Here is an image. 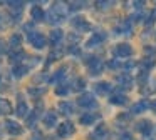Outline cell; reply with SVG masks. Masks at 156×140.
<instances>
[{
  "label": "cell",
  "instance_id": "cell-27",
  "mask_svg": "<svg viewBox=\"0 0 156 140\" xmlns=\"http://www.w3.org/2000/svg\"><path fill=\"white\" fill-rule=\"evenodd\" d=\"M67 92H69L67 87H57V88H55V93H57V95H67Z\"/></svg>",
  "mask_w": 156,
  "mask_h": 140
},
{
  "label": "cell",
  "instance_id": "cell-30",
  "mask_svg": "<svg viewBox=\"0 0 156 140\" xmlns=\"http://www.w3.org/2000/svg\"><path fill=\"white\" fill-rule=\"evenodd\" d=\"M119 140H133V137L129 135V133H122L121 138H119Z\"/></svg>",
  "mask_w": 156,
  "mask_h": 140
},
{
  "label": "cell",
  "instance_id": "cell-3",
  "mask_svg": "<svg viewBox=\"0 0 156 140\" xmlns=\"http://www.w3.org/2000/svg\"><path fill=\"white\" fill-rule=\"evenodd\" d=\"M114 53H116V57H119V58H128V57L133 55V48H131L129 43H119V45L114 48Z\"/></svg>",
  "mask_w": 156,
  "mask_h": 140
},
{
  "label": "cell",
  "instance_id": "cell-19",
  "mask_svg": "<svg viewBox=\"0 0 156 140\" xmlns=\"http://www.w3.org/2000/svg\"><path fill=\"white\" fill-rule=\"evenodd\" d=\"M148 107H149V103L146 102V100H143V102H139V103H136V105H133L131 112H133V113H139V112H143L144 108H148Z\"/></svg>",
  "mask_w": 156,
  "mask_h": 140
},
{
  "label": "cell",
  "instance_id": "cell-28",
  "mask_svg": "<svg viewBox=\"0 0 156 140\" xmlns=\"http://www.w3.org/2000/svg\"><path fill=\"white\" fill-rule=\"evenodd\" d=\"M29 92H30L32 95H42V93L45 92V88H30Z\"/></svg>",
  "mask_w": 156,
  "mask_h": 140
},
{
  "label": "cell",
  "instance_id": "cell-26",
  "mask_svg": "<svg viewBox=\"0 0 156 140\" xmlns=\"http://www.w3.org/2000/svg\"><path fill=\"white\" fill-rule=\"evenodd\" d=\"M118 80H119V83H122V85L126 83V87H131V77H129L128 73H126V75H121Z\"/></svg>",
  "mask_w": 156,
  "mask_h": 140
},
{
  "label": "cell",
  "instance_id": "cell-1",
  "mask_svg": "<svg viewBox=\"0 0 156 140\" xmlns=\"http://www.w3.org/2000/svg\"><path fill=\"white\" fill-rule=\"evenodd\" d=\"M64 15H66V8L62 7V3H54L51 7V12H49V17H51V22L52 23H61L64 20Z\"/></svg>",
  "mask_w": 156,
  "mask_h": 140
},
{
  "label": "cell",
  "instance_id": "cell-24",
  "mask_svg": "<svg viewBox=\"0 0 156 140\" xmlns=\"http://www.w3.org/2000/svg\"><path fill=\"white\" fill-rule=\"evenodd\" d=\"M25 73H27V67H24V65H19V67L14 68V75L15 77H22V75H25Z\"/></svg>",
  "mask_w": 156,
  "mask_h": 140
},
{
  "label": "cell",
  "instance_id": "cell-21",
  "mask_svg": "<svg viewBox=\"0 0 156 140\" xmlns=\"http://www.w3.org/2000/svg\"><path fill=\"white\" fill-rule=\"evenodd\" d=\"M109 102H111V103H116V105H124L128 100H126L124 95H112L111 98H109Z\"/></svg>",
  "mask_w": 156,
  "mask_h": 140
},
{
  "label": "cell",
  "instance_id": "cell-13",
  "mask_svg": "<svg viewBox=\"0 0 156 140\" xmlns=\"http://www.w3.org/2000/svg\"><path fill=\"white\" fill-rule=\"evenodd\" d=\"M55 123H57V115H55L54 112H47V113H45L44 125L45 127H52V125H55Z\"/></svg>",
  "mask_w": 156,
  "mask_h": 140
},
{
  "label": "cell",
  "instance_id": "cell-15",
  "mask_svg": "<svg viewBox=\"0 0 156 140\" xmlns=\"http://www.w3.org/2000/svg\"><path fill=\"white\" fill-rule=\"evenodd\" d=\"M72 25H74L76 28H79V32H81V30H89V28H91V25H89L84 18H81V17H77V18L72 22Z\"/></svg>",
  "mask_w": 156,
  "mask_h": 140
},
{
  "label": "cell",
  "instance_id": "cell-11",
  "mask_svg": "<svg viewBox=\"0 0 156 140\" xmlns=\"http://www.w3.org/2000/svg\"><path fill=\"white\" fill-rule=\"evenodd\" d=\"M9 113H12L10 102L5 98H0V115H9Z\"/></svg>",
  "mask_w": 156,
  "mask_h": 140
},
{
  "label": "cell",
  "instance_id": "cell-7",
  "mask_svg": "<svg viewBox=\"0 0 156 140\" xmlns=\"http://www.w3.org/2000/svg\"><path fill=\"white\" fill-rule=\"evenodd\" d=\"M5 128H7V132L12 133V135H20L22 133V127L19 125L17 122H12V120H7V122H5Z\"/></svg>",
  "mask_w": 156,
  "mask_h": 140
},
{
  "label": "cell",
  "instance_id": "cell-22",
  "mask_svg": "<svg viewBox=\"0 0 156 140\" xmlns=\"http://www.w3.org/2000/svg\"><path fill=\"white\" fill-rule=\"evenodd\" d=\"M20 43H22V37L19 35V33H15V35H12V38H10V47L12 48H19L20 47Z\"/></svg>",
  "mask_w": 156,
  "mask_h": 140
},
{
  "label": "cell",
  "instance_id": "cell-32",
  "mask_svg": "<svg viewBox=\"0 0 156 140\" xmlns=\"http://www.w3.org/2000/svg\"><path fill=\"white\" fill-rule=\"evenodd\" d=\"M151 107H153V108H156V102H154V103H151Z\"/></svg>",
  "mask_w": 156,
  "mask_h": 140
},
{
  "label": "cell",
  "instance_id": "cell-17",
  "mask_svg": "<svg viewBox=\"0 0 156 140\" xmlns=\"http://www.w3.org/2000/svg\"><path fill=\"white\" fill-rule=\"evenodd\" d=\"M111 83H108V82H101V83H96V92L98 93H108V92H111Z\"/></svg>",
  "mask_w": 156,
  "mask_h": 140
},
{
  "label": "cell",
  "instance_id": "cell-23",
  "mask_svg": "<svg viewBox=\"0 0 156 140\" xmlns=\"http://www.w3.org/2000/svg\"><path fill=\"white\" fill-rule=\"evenodd\" d=\"M22 58H25V53L22 52V50H19V52H15L10 55V62H20Z\"/></svg>",
  "mask_w": 156,
  "mask_h": 140
},
{
  "label": "cell",
  "instance_id": "cell-14",
  "mask_svg": "<svg viewBox=\"0 0 156 140\" xmlns=\"http://www.w3.org/2000/svg\"><path fill=\"white\" fill-rule=\"evenodd\" d=\"M30 15H32V18H34L35 22H41V20L44 18V10H42L39 5H35V7H32Z\"/></svg>",
  "mask_w": 156,
  "mask_h": 140
},
{
  "label": "cell",
  "instance_id": "cell-31",
  "mask_svg": "<svg viewBox=\"0 0 156 140\" xmlns=\"http://www.w3.org/2000/svg\"><path fill=\"white\" fill-rule=\"evenodd\" d=\"M5 52V45H4V40H0V55Z\"/></svg>",
  "mask_w": 156,
  "mask_h": 140
},
{
  "label": "cell",
  "instance_id": "cell-20",
  "mask_svg": "<svg viewBox=\"0 0 156 140\" xmlns=\"http://www.w3.org/2000/svg\"><path fill=\"white\" fill-rule=\"evenodd\" d=\"M62 37H64L62 30H52V32H51V42L52 43H57V42H61Z\"/></svg>",
  "mask_w": 156,
  "mask_h": 140
},
{
  "label": "cell",
  "instance_id": "cell-6",
  "mask_svg": "<svg viewBox=\"0 0 156 140\" xmlns=\"http://www.w3.org/2000/svg\"><path fill=\"white\" fill-rule=\"evenodd\" d=\"M72 133H74V127L69 122H64L57 127V135L59 137H69V135H72Z\"/></svg>",
  "mask_w": 156,
  "mask_h": 140
},
{
  "label": "cell",
  "instance_id": "cell-4",
  "mask_svg": "<svg viewBox=\"0 0 156 140\" xmlns=\"http://www.w3.org/2000/svg\"><path fill=\"white\" fill-rule=\"evenodd\" d=\"M79 105L84 108H92V107H98V102L92 97V93H84L82 97H79Z\"/></svg>",
  "mask_w": 156,
  "mask_h": 140
},
{
  "label": "cell",
  "instance_id": "cell-8",
  "mask_svg": "<svg viewBox=\"0 0 156 140\" xmlns=\"http://www.w3.org/2000/svg\"><path fill=\"white\" fill-rule=\"evenodd\" d=\"M136 128H138L143 135H149V133H151V130H153V125H151V122H149V120H141V122L136 125Z\"/></svg>",
  "mask_w": 156,
  "mask_h": 140
},
{
  "label": "cell",
  "instance_id": "cell-18",
  "mask_svg": "<svg viewBox=\"0 0 156 140\" xmlns=\"http://www.w3.org/2000/svg\"><path fill=\"white\" fill-rule=\"evenodd\" d=\"M59 110H61V113H64V115H71L74 110H72V105L69 102H61L59 103Z\"/></svg>",
  "mask_w": 156,
  "mask_h": 140
},
{
  "label": "cell",
  "instance_id": "cell-9",
  "mask_svg": "<svg viewBox=\"0 0 156 140\" xmlns=\"http://www.w3.org/2000/svg\"><path fill=\"white\" fill-rule=\"evenodd\" d=\"M89 70H91L92 75H98V73L102 72V62L99 58H92L89 62Z\"/></svg>",
  "mask_w": 156,
  "mask_h": 140
},
{
  "label": "cell",
  "instance_id": "cell-5",
  "mask_svg": "<svg viewBox=\"0 0 156 140\" xmlns=\"http://www.w3.org/2000/svg\"><path fill=\"white\" fill-rule=\"evenodd\" d=\"M108 137H109V132H108V128H106V125H99L98 128L92 132L91 140H108Z\"/></svg>",
  "mask_w": 156,
  "mask_h": 140
},
{
  "label": "cell",
  "instance_id": "cell-2",
  "mask_svg": "<svg viewBox=\"0 0 156 140\" xmlns=\"http://www.w3.org/2000/svg\"><path fill=\"white\" fill-rule=\"evenodd\" d=\"M29 42H30L35 48H44L45 43H47V38L39 32H30L29 33Z\"/></svg>",
  "mask_w": 156,
  "mask_h": 140
},
{
  "label": "cell",
  "instance_id": "cell-12",
  "mask_svg": "<svg viewBox=\"0 0 156 140\" xmlns=\"http://www.w3.org/2000/svg\"><path fill=\"white\" fill-rule=\"evenodd\" d=\"M15 113H17L19 117H27V113H29V107H27V103H25L24 100H20V102L17 103Z\"/></svg>",
  "mask_w": 156,
  "mask_h": 140
},
{
  "label": "cell",
  "instance_id": "cell-29",
  "mask_svg": "<svg viewBox=\"0 0 156 140\" xmlns=\"http://www.w3.org/2000/svg\"><path fill=\"white\" fill-rule=\"evenodd\" d=\"M76 83H77V85H76V88H84V85H86L84 78H79V80H77V82H76Z\"/></svg>",
  "mask_w": 156,
  "mask_h": 140
},
{
  "label": "cell",
  "instance_id": "cell-25",
  "mask_svg": "<svg viewBox=\"0 0 156 140\" xmlns=\"http://www.w3.org/2000/svg\"><path fill=\"white\" fill-rule=\"evenodd\" d=\"M64 75H66V70H64V68L57 70V72H55V75L51 78V82H59V80H62V78H64Z\"/></svg>",
  "mask_w": 156,
  "mask_h": 140
},
{
  "label": "cell",
  "instance_id": "cell-16",
  "mask_svg": "<svg viewBox=\"0 0 156 140\" xmlns=\"http://www.w3.org/2000/svg\"><path fill=\"white\" fill-rule=\"evenodd\" d=\"M104 33H94V35L89 38V42H87V47H96V45H99V43L104 40Z\"/></svg>",
  "mask_w": 156,
  "mask_h": 140
},
{
  "label": "cell",
  "instance_id": "cell-10",
  "mask_svg": "<svg viewBox=\"0 0 156 140\" xmlns=\"http://www.w3.org/2000/svg\"><path fill=\"white\" fill-rule=\"evenodd\" d=\"M98 118H99V115H98V113L87 112V113H84V115H82L79 120H81V123H82V125H91V123H92V122H96Z\"/></svg>",
  "mask_w": 156,
  "mask_h": 140
}]
</instances>
